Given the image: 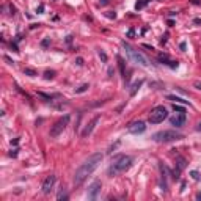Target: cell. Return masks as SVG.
Segmentation results:
<instances>
[{
  "instance_id": "8fae6325",
  "label": "cell",
  "mask_w": 201,
  "mask_h": 201,
  "mask_svg": "<svg viewBox=\"0 0 201 201\" xmlns=\"http://www.w3.org/2000/svg\"><path fill=\"white\" fill-rule=\"evenodd\" d=\"M97 121H99V116H94L93 120L87 124V127L83 129V132H82V137H88L91 132H93V129H94V126L97 124Z\"/></svg>"
},
{
  "instance_id": "f546056e",
  "label": "cell",
  "mask_w": 201,
  "mask_h": 201,
  "mask_svg": "<svg viewBox=\"0 0 201 201\" xmlns=\"http://www.w3.org/2000/svg\"><path fill=\"white\" fill-rule=\"evenodd\" d=\"M198 131H201V123L198 124Z\"/></svg>"
},
{
  "instance_id": "44dd1931",
  "label": "cell",
  "mask_w": 201,
  "mask_h": 201,
  "mask_svg": "<svg viewBox=\"0 0 201 201\" xmlns=\"http://www.w3.org/2000/svg\"><path fill=\"white\" fill-rule=\"evenodd\" d=\"M88 90V85H82L79 90H76V93H83V91H87Z\"/></svg>"
},
{
  "instance_id": "30bf717a",
  "label": "cell",
  "mask_w": 201,
  "mask_h": 201,
  "mask_svg": "<svg viewBox=\"0 0 201 201\" xmlns=\"http://www.w3.org/2000/svg\"><path fill=\"white\" fill-rule=\"evenodd\" d=\"M55 181H57V178L53 175H50V176H47L44 179V182H43V192L44 193H50V190L53 189V186H55Z\"/></svg>"
},
{
  "instance_id": "ba28073f",
  "label": "cell",
  "mask_w": 201,
  "mask_h": 201,
  "mask_svg": "<svg viewBox=\"0 0 201 201\" xmlns=\"http://www.w3.org/2000/svg\"><path fill=\"white\" fill-rule=\"evenodd\" d=\"M186 120H187V116H186V112H176L175 115H173V116L170 118V123H171V126L181 127V126H184Z\"/></svg>"
},
{
  "instance_id": "3957f363",
  "label": "cell",
  "mask_w": 201,
  "mask_h": 201,
  "mask_svg": "<svg viewBox=\"0 0 201 201\" xmlns=\"http://www.w3.org/2000/svg\"><path fill=\"white\" fill-rule=\"evenodd\" d=\"M182 138V134L176 131H160L152 135V140L156 143H170V141H176Z\"/></svg>"
},
{
  "instance_id": "83f0119b",
  "label": "cell",
  "mask_w": 201,
  "mask_h": 201,
  "mask_svg": "<svg viewBox=\"0 0 201 201\" xmlns=\"http://www.w3.org/2000/svg\"><path fill=\"white\" fill-rule=\"evenodd\" d=\"M77 65H83V60H82V58H77Z\"/></svg>"
},
{
  "instance_id": "ac0fdd59",
  "label": "cell",
  "mask_w": 201,
  "mask_h": 201,
  "mask_svg": "<svg viewBox=\"0 0 201 201\" xmlns=\"http://www.w3.org/2000/svg\"><path fill=\"white\" fill-rule=\"evenodd\" d=\"M44 77L46 79H53V77H55V72H53V71H46V74H44Z\"/></svg>"
},
{
  "instance_id": "e0dca14e",
  "label": "cell",
  "mask_w": 201,
  "mask_h": 201,
  "mask_svg": "<svg viewBox=\"0 0 201 201\" xmlns=\"http://www.w3.org/2000/svg\"><path fill=\"white\" fill-rule=\"evenodd\" d=\"M168 99H170V101H176V102H182V104H187V102H189V101H184V99L176 97V96H171V94L168 96Z\"/></svg>"
},
{
  "instance_id": "4fadbf2b",
  "label": "cell",
  "mask_w": 201,
  "mask_h": 201,
  "mask_svg": "<svg viewBox=\"0 0 201 201\" xmlns=\"http://www.w3.org/2000/svg\"><path fill=\"white\" fill-rule=\"evenodd\" d=\"M141 83H143V80H138V82H135V83L132 85V90H131V96H134V94L137 93V90H138V88L141 87Z\"/></svg>"
},
{
  "instance_id": "4dcf8cb0",
  "label": "cell",
  "mask_w": 201,
  "mask_h": 201,
  "mask_svg": "<svg viewBox=\"0 0 201 201\" xmlns=\"http://www.w3.org/2000/svg\"><path fill=\"white\" fill-rule=\"evenodd\" d=\"M198 199H201V193H199V195H198Z\"/></svg>"
},
{
  "instance_id": "7a4b0ae2",
  "label": "cell",
  "mask_w": 201,
  "mask_h": 201,
  "mask_svg": "<svg viewBox=\"0 0 201 201\" xmlns=\"http://www.w3.org/2000/svg\"><path fill=\"white\" fill-rule=\"evenodd\" d=\"M132 167V157L126 156V154H118L112 159V163L108 167V175L110 176H118L121 173L127 171Z\"/></svg>"
},
{
  "instance_id": "277c9868",
  "label": "cell",
  "mask_w": 201,
  "mask_h": 201,
  "mask_svg": "<svg viewBox=\"0 0 201 201\" xmlns=\"http://www.w3.org/2000/svg\"><path fill=\"white\" fill-rule=\"evenodd\" d=\"M123 47L126 49V53L129 55V58L134 61V63H137V65H140V66H148L149 63H148V60H146V57L143 55V53H140L138 50H135L131 44H127L126 41H123Z\"/></svg>"
},
{
  "instance_id": "d6986e66",
  "label": "cell",
  "mask_w": 201,
  "mask_h": 201,
  "mask_svg": "<svg viewBox=\"0 0 201 201\" xmlns=\"http://www.w3.org/2000/svg\"><path fill=\"white\" fill-rule=\"evenodd\" d=\"M57 198H58V199H66V198H68V195H66L63 190H60V192H58V195H57Z\"/></svg>"
},
{
  "instance_id": "5bb4252c",
  "label": "cell",
  "mask_w": 201,
  "mask_h": 201,
  "mask_svg": "<svg viewBox=\"0 0 201 201\" xmlns=\"http://www.w3.org/2000/svg\"><path fill=\"white\" fill-rule=\"evenodd\" d=\"M118 65H120V71H121V74L126 76V68H124V60L118 55Z\"/></svg>"
},
{
  "instance_id": "603a6c76",
  "label": "cell",
  "mask_w": 201,
  "mask_h": 201,
  "mask_svg": "<svg viewBox=\"0 0 201 201\" xmlns=\"http://www.w3.org/2000/svg\"><path fill=\"white\" fill-rule=\"evenodd\" d=\"M173 108H175V112H186L184 108H182V107H179V105H176V104L173 105Z\"/></svg>"
},
{
  "instance_id": "9c48e42d",
  "label": "cell",
  "mask_w": 201,
  "mask_h": 201,
  "mask_svg": "<svg viewBox=\"0 0 201 201\" xmlns=\"http://www.w3.org/2000/svg\"><path fill=\"white\" fill-rule=\"evenodd\" d=\"M101 187H102V186H101V182L99 181H94L93 184L88 187V193H87L88 199H96L99 196V193H101Z\"/></svg>"
},
{
  "instance_id": "ffe728a7",
  "label": "cell",
  "mask_w": 201,
  "mask_h": 201,
  "mask_svg": "<svg viewBox=\"0 0 201 201\" xmlns=\"http://www.w3.org/2000/svg\"><path fill=\"white\" fill-rule=\"evenodd\" d=\"M148 2H149V0H143V2L137 3V5H135V8H137V10H140V8H143V6H145L146 3H148Z\"/></svg>"
},
{
  "instance_id": "6da1fadb",
  "label": "cell",
  "mask_w": 201,
  "mask_h": 201,
  "mask_svg": "<svg viewBox=\"0 0 201 201\" xmlns=\"http://www.w3.org/2000/svg\"><path fill=\"white\" fill-rule=\"evenodd\" d=\"M102 162V154L101 152H94V154H91V156L82 163V165L76 170L74 173V186H80V184H83L85 179L88 176L93 175V171L99 167V163Z\"/></svg>"
},
{
  "instance_id": "5b68a950",
  "label": "cell",
  "mask_w": 201,
  "mask_h": 201,
  "mask_svg": "<svg viewBox=\"0 0 201 201\" xmlns=\"http://www.w3.org/2000/svg\"><path fill=\"white\" fill-rule=\"evenodd\" d=\"M168 118V112H167V108L163 107V105H157V107H154L151 113H149V123L151 124H159L162 123L163 120H167Z\"/></svg>"
},
{
  "instance_id": "d4e9b609",
  "label": "cell",
  "mask_w": 201,
  "mask_h": 201,
  "mask_svg": "<svg viewBox=\"0 0 201 201\" xmlns=\"http://www.w3.org/2000/svg\"><path fill=\"white\" fill-rule=\"evenodd\" d=\"M99 57L102 58V61H107V55H105L104 52H99Z\"/></svg>"
},
{
  "instance_id": "52a82bcc",
  "label": "cell",
  "mask_w": 201,
  "mask_h": 201,
  "mask_svg": "<svg viewBox=\"0 0 201 201\" xmlns=\"http://www.w3.org/2000/svg\"><path fill=\"white\" fill-rule=\"evenodd\" d=\"M127 131H129L131 134L134 135H138V134H143L146 131V124L143 121H134L129 124V127H127Z\"/></svg>"
},
{
  "instance_id": "7402d4cb",
  "label": "cell",
  "mask_w": 201,
  "mask_h": 201,
  "mask_svg": "<svg viewBox=\"0 0 201 201\" xmlns=\"http://www.w3.org/2000/svg\"><path fill=\"white\" fill-rule=\"evenodd\" d=\"M190 175H192V178H193L195 181H198V179H199V173H198V171H192Z\"/></svg>"
},
{
  "instance_id": "cb8c5ba5",
  "label": "cell",
  "mask_w": 201,
  "mask_h": 201,
  "mask_svg": "<svg viewBox=\"0 0 201 201\" xmlns=\"http://www.w3.org/2000/svg\"><path fill=\"white\" fill-rule=\"evenodd\" d=\"M193 87H195L196 90H199V91H201V82H199V80H196L195 83H193Z\"/></svg>"
},
{
  "instance_id": "484cf974",
  "label": "cell",
  "mask_w": 201,
  "mask_h": 201,
  "mask_svg": "<svg viewBox=\"0 0 201 201\" xmlns=\"http://www.w3.org/2000/svg\"><path fill=\"white\" fill-rule=\"evenodd\" d=\"M36 11H38V13H43V11H44V5H39V6H38V10H36Z\"/></svg>"
},
{
  "instance_id": "2e32d148",
  "label": "cell",
  "mask_w": 201,
  "mask_h": 201,
  "mask_svg": "<svg viewBox=\"0 0 201 201\" xmlns=\"http://www.w3.org/2000/svg\"><path fill=\"white\" fill-rule=\"evenodd\" d=\"M41 97H44V99H55V97H60V94H46V93H38Z\"/></svg>"
},
{
  "instance_id": "8992f818",
  "label": "cell",
  "mask_w": 201,
  "mask_h": 201,
  "mask_svg": "<svg viewBox=\"0 0 201 201\" xmlns=\"http://www.w3.org/2000/svg\"><path fill=\"white\" fill-rule=\"evenodd\" d=\"M69 120H71V116L69 115H65V116H61L60 120L50 127V137H52V138H57V137L66 129V126L69 124Z\"/></svg>"
},
{
  "instance_id": "f1b7e54d",
  "label": "cell",
  "mask_w": 201,
  "mask_h": 201,
  "mask_svg": "<svg viewBox=\"0 0 201 201\" xmlns=\"http://www.w3.org/2000/svg\"><path fill=\"white\" fill-rule=\"evenodd\" d=\"M101 3H102V5H105V3H107V0H101Z\"/></svg>"
},
{
  "instance_id": "4316f807",
  "label": "cell",
  "mask_w": 201,
  "mask_h": 201,
  "mask_svg": "<svg viewBox=\"0 0 201 201\" xmlns=\"http://www.w3.org/2000/svg\"><path fill=\"white\" fill-rule=\"evenodd\" d=\"M41 44L44 46V47H47V46H49V39H44V41H43Z\"/></svg>"
},
{
  "instance_id": "9a60e30c",
  "label": "cell",
  "mask_w": 201,
  "mask_h": 201,
  "mask_svg": "<svg viewBox=\"0 0 201 201\" xmlns=\"http://www.w3.org/2000/svg\"><path fill=\"white\" fill-rule=\"evenodd\" d=\"M24 74H25V76H30V77L38 76V74H36V71H35V69H32V68H25V69H24Z\"/></svg>"
},
{
  "instance_id": "7c38bea8",
  "label": "cell",
  "mask_w": 201,
  "mask_h": 201,
  "mask_svg": "<svg viewBox=\"0 0 201 201\" xmlns=\"http://www.w3.org/2000/svg\"><path fill=\"white\" fill-rule=\"evenodd\" d=\"M159 60H160V61H167V65H170L171 68H178V61H170L167 55H160Z\"/></svg>"
}]
</instances>
